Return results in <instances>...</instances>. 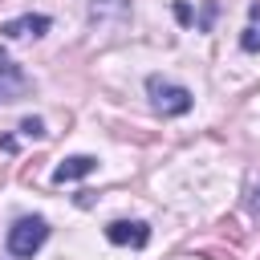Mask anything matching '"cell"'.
<instances>
[{"mask_svg":"<svg viewBox=\"0 0 260 260\" xmlns=\"http://www.w3.org/2000/svg\"><path fill=\"white\" fill-rule=\"evenodd\" d=\"M146 93H150V106L162 114V118H183V114H191V106H195V93L187 89V85H179V81H167V77H146Z\"/></svg>","mask_w":260,"mask_h":260,"instance_id":"6da1fadb","label":"cell"},{"mask_svg":"<svg viewBox=\"0 0 260 260\" xmlns=\"http://www.w3.org/2000/svg\"><path fill=\"white\" fill-rule=\"evenodd\" d=\"M45 240H49V219H45V215H20V219L8 228V252H12L16 260H32Z\"/></svg>","mask_w":260,"mask_h":260,"instance_id":"7a4b0ae2","label":"cell"},{"mask_svg":"<svg viewBox=\"0 0 260 260\" xmlns=\"http://www.w3.org/2000/svg\"><path fill=\"white\" fill-rule=\"evenodd\" d=\"M106 240L118 244V248H146L150 228H146L142 219H110V223H106Z\"/></svg>","mask_w":260,"mask_h":260,"instance_id":"3957f363","label":"cell"},{"mask_svg":"<svg viewBox=\"0 0 260 260\" xmlns=\"http://www.w3.org/2000/svg\"><path fill=\"white\" fill-rule=\"evenodd\" d=\"M28 77H24V69L0 49V102H16V98H24L28 93Z\"/></svg>","mask_w":260,"mask_h":260,"instance_id":"277c9868","label":"cell"},{"mask_svg":"<svg viewBox=\"0 0 260 260\" xmlns=\"http://www.w3.org/2000/svg\"><path fill=\"white\" fill-rule=\"evenodd\" d=\"M53 28V20L45 16V12H24V16H12V20H4L0 24V37H45Z\"/></svg>","mask_w":260,"mask_h":260,"instance_id":"5b68a950","label":"cell"},{"mask_svg":"<svg viewBox=\"0 0 260 260\" xmlns=\"http://www.w3.org/2000/svg\"><path fill=\"white\" fill-rule=\"evenodd\" d=\"M93 171H98V158H93V154H69L65 162L53 167V183L65 187V183H77V179H85V175H93Z\"/></svg>","mask_w":260,"mask_h":260,"instance_id":"8992f818","label":"cell"},{"mask_svg":"<svg viewBox=\"0 0 260 260\" xmlns=\"http://www.w3.org/2000/svg\"><path fill=\"white\" fill-rule=\"evenodd\" d=\"M130 8V0H89V16L93 20H110V16H122Z\"/></svg>","mask_w":260,"mask_h":260,"instance_id":"52a82bcc","label":"cell"},{"mask_svg":"<svg viewBox=\"0 0 260 260\" xmlns=\"http://www.w3.org/2000/svg\"><path fill=\"white\" fill-rule=\"evenodd\" d=\"M215 12H219V4H215V0H207V4H203V12L195 16V28H199V32H207V28H211V20H215Z\"/></svg>","mask_w":260,"mask_h":260,"instance_id":"ba28073f","label":"cell"},{"mask_svg":"<svg viewBox=\"0 0 260 260\" xmlns=\"http://www.w3.org/2000/svg\"><path fill=\"white\" fill-rule=\"evenodd\" d=\"M171 8H175V20H179L183 28H191V24H195V12H191V4H187V0H175Z\"/></svg>","mask_w":260,"mask_h":260,"instance_id":"9c48e42d","label":"cell"},{"mask_svg":"<svg viewBox=\"0 0 260 260\" xmlns=\"http://www.w3.org/2000/svg\"><path fill=\"white\" fill-rule=\"evenodd\" d=\"M20 134H24V138H45L49 130H45L41 118H24V122H20Z\"/></svg>","mask_w":260,"mask_h":260,"instance_id":"30bf717a","label":"cell"},{"mask_svg":"<svg viewBox=\"0 0 260 260\" xmlns=\"http://www.w3.org/2000/svg\"><path fill=\"white\" fill-rule=\"evenodd\" d=\"M248 211L260 219V179H252V183H248Z\"/></svg>","mask_w":260,"mask_h":260,"instance_id":"8fae6325","label":"cell"}]
</instances>
